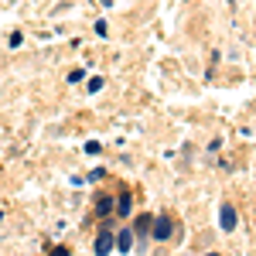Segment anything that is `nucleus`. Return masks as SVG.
Segmentation results:
<instances>
[{"mask_svg": "<svg viewBox=\"0 0 256 256\" xmlns=\"http://www.w3.org/2000/svg\"><path fill=\"white\" fill-rule=\"evenodd\" d=\"M116 246H120V253H126V250L134 246V232H120V236H116Z\"/></svg>", "mask_w": 256, "mask_h": 256, "instance_id": "4", "label": "nucleus"}, {"mask_svg": "<svg viewBox=\"0 0 256 256\" xmlns=\"http://www.w3.org/2000/svg\"><path fill=\"white\" fill-rule=\"evenodd\" d=\"M154 239H160V242L171 239V218H168V216H160L158 222H154Z\"/></svg>", "mask_w": 256, "mask_h": 256, "instance_id": "3", "label": "nucleus"}, {"mask_svg": "<svg viewBox=\"0 0 256 256\" xmlns=\"http://www.w3.org/2000/svg\"><path fill=\"white\" fill-rule=\"evenodd\" d=\"M147 229H150V218H147V216L137 218V232H147Z\"/></svg>", "mask_w": 256, "mask_h": 256, "instance_id": "6", "label": "nucleus"}, {"mask_svg": "<svg viewBox=\"0 0 256 256\" xmlns=\"http://www.w3.org/2000/svg\"><path fill=\"white\" fill-rule=\"evenodd\" d=\"M208 256H218V253H208Z\"/></svg>", "mask_w": 256, "mask_h": 256, "instance_id": "9", "label": "nucleus"}, {"mask_svg": "<svg viewBox=\"0 0 256 256\" xmlns=\"http://www.w3.org/2000/svg\"><path fill=\"white\" fill-rule=\"evenodd\" d=\"M126 212H130V195L120 198V216H126Z\"/></svg>", "mask_w": 256, "mask_h": 256, "instance_id": "5", "label": "nucleus"}, {"mask_svg": "<svg viewBox=\"0 0 256 256\" xmlns=\"http://www.w3.org/2000/svg\"><path fill=\"white\" fill-rule=\"evenodd\" d=\"M99 216H110V198H99Z\"/></svg>", "mask_w": 256, "mask_h": 256, "instance_id": "7", "label": "nucleus"}, {"mask_svg": "<svg viewBox=\"0 0 256 256\" xmlns=\"http://www.w3.org/2000/svg\"><path fill=\"white\" fill-rule=\"evenodd\" d=\"M113 246H116V236L102 232V236L96 239V256H110V253H113Z\"/></svg>", "mask_w": 256, "mask_h": 256, "instance_id": "2", "label": "nucleus"}, {"mask_svg": "<svg viewBox=\"0 0 256 256\" xmlns=\"http://www.w3.org/2000/svg\"><path fill=\"white\" fill-rule=\"evenodd\" d=\"M52 256H72V253H68V250H62V246H58V250H52Z\"/></svg>", "mask_w": 256, "mask_h": 256, "instance_id": "8", "label": "nucleus"}, {"mask_svg": "<svg viewBox=\"0 0 256 256\" xmlns=\"http://www.w3.org/2000/svg\"><path fill=\"white\" fill-rule=\"evenodd\" d=\"M218 222H222V229H226V232H232V229H236V208H232V205H222Z\"/></svg>", "mask_w": 256, "mask_h": 256, "instance_id": "1", "label": "nucleus"}]
</instances>
